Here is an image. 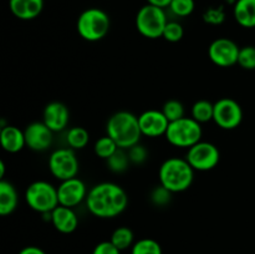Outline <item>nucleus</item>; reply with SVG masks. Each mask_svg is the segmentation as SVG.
I'll list each match as a JSON object with an SVG mask.
<instances>
[{
	"mask_svg": "<svg viewBox=\"0 0 255 254\" xmlns=\"http://www.w3.org/2000/svg\"><path fill=\"white\" fill-rule=\"evenodd\" d=\"M10 11L20 20H32L39 16L44 0H9Z\"/></svg>",
	"mask_w": 255,
	"mask_h": 254,
	"instance_id": "nucleus-17",
	"label": "nucleus"
},
{
	"mask_svg": "<svg viewBox=\"0 0 255 254\" xmlns=\"http://www.w3.org/2000/svg\"><path fill=\"white\" fill-rule=\"evenodd\" d=\"M92 254H121V251L117 249L116 247L111 243V241H106L97 244L94 248Z\"/></svg>",
	"mask_w": 255,
	"mask_h": 254,
	"instance_id": "nucleus-34",
	"label": "nucleus"
},
{
	"mask_svg": "<svg viewBox=\"0 0 255 254\" xmlns=\"http://www.w3.org/2000/svg\"><path fill=\"white\" fill-rule=\"evenodd\" d=\"M194 6H196L194 0H172L168 7L174 15L179 17H184L193 12Z\"/></svg>",
	"mask_w": 255,
	"mask_h": 254,
	"instance_id": "nucleus-28",
	"label": "nucleus"
},
{
	"mask_svg": "<svg viewBox=\"0 0 255 254\" xmlns=\"http://www.w3.org/2000/svg\"><path fill=\"white\" fill-rule=\"evenodd\" d=\"M171 1H172V0H147V2H148V4L154 5V6L162 7V9L169 6Z\"/></svg>",
	"mask_w": 255,
	"mask_h": 254,
	"instance_id": "nucleus-36",
	"label": "nucleus"
},
{
	"mask_svg": "<svg viewBox=\"0 0 255 254\" xmlns=\"http://www.w3.org/2000/svg\"><path fill=\"white\" fill-rule=\"evenodd\" d=\"M70 111L67 106L62 102L54 101L45 106L42 112V122L51 129L52 132L64 131L69 125Z\"/></svg>",
	"mask_w": 255,
	"mask_h": 254,
	"instance_id": "nucleus-15",
	"label": "nucleus"
},
{
	"mask_svg": "<svg viewBox=\"0 0 255 254\" xmlns=\"http://www.w3.org/2000/svg\"><path fill=\"white\" fill-rule=\"evenodd\" d=\"M119 149V146L116 144V142L111 138L110 136H102L95 142L94 151L96 153L97 157L102 159H107L115 153V152Z\"/></svg>",
	"mask_w": 255,
	"mask_h": 254,
	"instance_id": "nucleus-25",
	"label": "nucleus"
},
{
	"mask_svg": "<svg viewBox=\"0 0 255 254\" xmlns=\"http://www.w3.org/2000/svg\"><path fill=\"white\" fill-rule=\"evenodd\" d=\"M19 254H46V253H45L41 248H39V247L29 246L22 248L21 251L19 252Z\"/></svg>",
	"mask_w": 255,
	"mask_h": 254,
	"instance_id": "nucleus-35",
	"label": "nucleus"
},
{
	"mask_svg": "<svg viewBox=\"0 0 255 254\" xmlns=\"http://www.w3.org/2000/svg\"><path fill=\"white\" fill-rule=\"evenodd\" d=\"M139 128L142 136L159 137L164 136L168 128L169 121L159 110H147L138 116Z\"/></svg>",
	"mask_w": 255,
	"mask_h": 254,
	"instance_id": "nucleus-14",
	"label": "nucleus"
},
{
	"mask_svg": "<svg viewBox=\"0 0 255 254\" xmlns=\"http://www.w3.org/2000/svg\"><path fill=\"white\" fill-rule=\"evenodd\" d=\"M126 151L127 149L119 148L110 158L106 159L110 171H112L114 173H122L128 169L131 161H129L128 152Z\"/></svg>",
	"mask_w": 255,
	"mask_h": 254,
	"instance_id": "nucleus-24",
	"label": "nucleus"
},
{
	"mask_svg": "<svg viewBox=\"0 0 255 254\" xmlns=\"http://www.w3.org/2000/svg\"><path fill=\"white\" fill-rule=\"evenodd\" d=\"M85 202L92 216L109 219L124 213L128 204V197L119 184L101 182L90 189Z\"/></svg>",
	"mask_w": 255,
	"mask_h": 254,
	"instance_id": "nucleus-1",
	"label": "nucleus"
},
{
	"mask_svg": "<svg viewBox=\"0 0 255 254\" xmlns=\"http://www.w3.org/2000/svg\"><path fill=\"white\" fill-rule=\"evenodd\" d=\"M233 14L241 26L247 29L255 27V0H237Z\"/></svg>",
	"mask_w": 255,
	"mask_h": 254,
	"instance_id": "nucleus-19",
	"label": "nucleus"
},
{
	"mask_svg": "<svg viewBox=\"0 0 255 254\" xmlns=\"http://www.w3.org/2000/svg\"><path fill=\"white\" fill-rule=\"evenodd\" d=\"M204 21L212 25L222 24L226 19V12H224L223 6L221 7H211L203 14Z\"/></svg>",
	"mask_w": 255,
	"mask_h": 254,
	"instance_id": "nucleus-33",
	"label": "nucleus"
},
{
	"mask_svg": "<svg viewBox=\"0 0 255 254\" xmlns=\"http://www.w3.org/2000/svg\"><path fill=\"white\" fill-rule=\"evenodd\" d=\"M110 241L121 252L126 251V249H128L129 247H132L134 244L133 232L128 227H119V228H116L114 231Z\"/></svg>",
	"mask_w": 255,
	"mask_h": 254,
	"instance_id": "nucleus-23",
	"label": "nucleus"
},
{
	"mask_svg": "<svg viewBox=\"0 0 255 254\" xmlns=\"http://www.w3.org/2000/svg\"><path fill=\"white\" fill-rule=\"evenodd\" d=\"M227 2H231V4H236L237 2V0H226Z\"/></svg>",
	"mask_w": 255,
	"mask_h": 254,
	"instance_id": "nucleus-38",
	"label": "nucleus"
},
{
	"mask_svg": "<svg viewBox=\"0 0 255 254\" xmlns=\"http://www.w3.org/2000/svg\"><path fill=\"white\" fill-rule=\"evenodd\" d=\"M131 254H163V252L158 242L151 238H143L131 247Z\"/></svg>",
	"mask_w": 255,
	"mask_h": 254,
	"instance_id": "nucleus-26",
	"label": "nucleus"
},
{
	"mask_svg": "<svg viewBox=\"0 0 255 254\" xmlns=\"http://www.w3.org/2000/svg\"><path fill=\"white\" fill-rule=\"evenodd\" d=\"M50 173L59 181L77 177L80 169L79 159L72 148L55 149L49 157Z\"/></svg>",
	"mask_w": 255,
	"mask_h": 254,
	"instance_id": "nucleus-8",
	"label": "nucleus"
},
{
	"mask_svg": "<svg viewBox=\"0 0 255 254\" xmlns=\"http://www.w3.org/2000/svg\"><path fill=\"white\" fill-rule=\"evenodd\" d=\"M184 35L183 26H182L179 22L177 21H168L167 22L166 27H164V31L162 37H163L166 41L169 42H178L179 40H182Z\"/></svg>",
	"mask_w": 255,
	"mask_h": 254,
	"instance_id": "nucleus-30",
	"label": "nucleus"
},
{
	"mask_svg": "<svg viewBox=\"0 0 255 254\" xmlns=\"http://www.w3.org/2000/svg\"><path fill=\"white\" fill-rule=\"evenodd\" d=\"M159 184L172 193L184 192L192 186L194 169L186 158L169 157L159 167Z\"/></svg>",
	"mask_w": 255,
	"mask_h": 254,
	"instance_id": "nucleus-3",
	"label": "nucleus"
},
{
	"mask_svg": "<svg viewBox=\"0 0 255 254\" xmlns=\"http://www.w3.org/2000/svg\"><path fill=\"white\" fill-rule=\"evenodd\" d=\"M239 51L241 49L238 45L227 37L216 39L208 47L209 59L219 67H229L238 64Z\"/></svg>",
	"mask_w": 255,
	"mask_h": 254,
	"instance_id": "nucleus-11",
	"label": "nucleus"
},
{
	"mask_svg": "<svg viewBox=\"0 0 255 254\" xmlns=\"http://www.w3.org/2000/svg\"><path fill=\"white\" fill-rule=\"evenodd\" d=\"M186 159L194 171L207 172L217 167L221 159V152L216 144L211 142L199 141L188 148Z\"/></svg>",
	"mask_w": 255,
	"mask_h": 254,
	"instance_id": "nucleus-9",
	"label": "nucleus"
},
{
	"mask_svg": "<svg viewBox=\"0 0 255 254\" xmlns=\"http://www.w3.org/2000/svg\"><path fill=\"white\" fill-rule=\"evenodd\" d=\"M17 192L10 182L0 181V214L9 216L17 207Z\"/></svg>",
	"mask_w": 255,
	"mask_h": 254,
	"instance_id": "nucleus-20",
	"label": "nucleus"
},
{
	"mask_svg": "<svg viewBox=\"0 0 255 254\" xmlns=\"http://www.w3.org/2000/svg\"><path fill=\"white\" fill-rule=\"evenodd\" d=\"M238 65L244 70H255V46L242 47L238 56Z\"/></svg>",
	"mask_w": 255,
	"mask_h": 254,
	"instance_id": "nucleus-29",
	"label": "nucleus"
},
{
	"mask_svg": "<svg viewBox=\"0 0 255 254\" xmlns=\"http://www.w3.org/2000/svg\"><path fill=\"white\" fill-rule=\"evenodd\" d=\"M90 141V134L86 128L80 126L71 127L66 133V142L70 148L82 149L87 146Z\"/></svg>",
	"mask_w": 255,
	"mask_h": 254,
	"instance_id": "nucleus-21",
	"label": "nucleus"
},
{
	"mask_svg": "<svg viewBox=\"0 0 255 254\" xmlns=\"http://www.w3.org/2000/svg\"><path fill=\"white\" fill-rule=\"evenodd\" d=\"M106 134L116 142L119 148L129 149L139 143L142 137L138 116L128 111L116 112L107 121Z\"/></svg>",
	"mask_w": 255,
	"mask_h": 254,
	"instance_id": "nucleus-2",
	"label": "nucleus"
},
{
	"mask_svg": "<svg viewBox=\"0 0 255 254\" xmlns=\"http://www.w3.org/2000/svg\"><path fill=\"white\" fill-rule=\"evenodd\" d=\"M167 22L168 20L164 10L151 4L142 6L136 15L137 30L142 36L148 39L162 37Z\"/></svg>",
	"mask_w": 255,
	"mask_h": 254,
	"instance_id": "nucleus-7",
	"label": "nucleus"
},
{
	"mask_svg": "<svg viewBox=\"0 0 255 254\" xmlns=\"http://www.w3.org/2000/svg\"><path fill=\"white\" fill-rule=\"evenodd\" d=\"M128 152V157L131 163L133 164H142L147 161V157H148V151L144 146L137 143L133 147H131L129 149H127Z\"/></svg>",
	"mask_w": 255,
	"mask_h": 254,
	"instance_id": "nucleus-32",
	"label": "nucleus"
},
{
	"mask_svg": "<svg viewBox=\"0 0 255 254\" xmlns=\"http://www.w3.org/2000/svg\"><path fill=\"white\" fill-rule=\"evenodd\" d=\"M191 114L192 119H194L199 124L213 121L214 104L207 101V100H199V101L194 102V105L192 106Z\"/></svg>",
	"mask_w": 255,
	"mask_h": 254,
	"instance_id": "nucleus-22",
	"label": "nucleus"
},
{
	"mask_svg": "<svg viewBox=\"0 0 255 254\" xmlns=\"http://www.w3.org/2000/svg\"><path fill=\"white\" fill-rule=\"evenodd\" d=\"M51 223L60 233L70 234L76 231L79 226V218L74 209L59 204L51 212Z\"/></svg>",
	"mask_w": 255,
	"mask_h": 254,
	"instance_id": "nucleus-16",
	"label": "nucleus"
},
{
	"mask_svg": "<svg viewBox=\"0 0 255 254\" xmlns=\"http://www.w3.org/2000/svg\"><path fill=\"white\" fill-rule=\"evenodd\" d=\"M111 21L104 10L90 7L84 10L77 19V32L84 40L90 42L100 41L110 31Z\"/></svg>",
	"mask_w": 255,
	"mask_h": 254,
	"instance_id": "nucleus-4",
	"label": "nucleus"
},
{
	"mask_svg": "<svg viewBox=\"0 0 255 254\" xmlns=\"http://www.w3.org/2000/svg\"><path fill=\"white\" fill-rule=\"evenodd\" d=\"M4 176H5V163L4 161L0 162V178L4 179Z\"/></svg>",
	"mask_w": 255,
	"mask_h": 254,
	"instance_id": "nucleus-37",
	"label": "nucleus"
},
{
	"mask_svg": "<svg viewBox=\"0 0 255 254\" xmlns=\"http://www.w3.org/2000/svg\"><path fill=\"white\" fill-rule=\"evenodd\" d=\"M202 126L192 117H182L177 121L169 122L164 137L174 147L191 148L199 141H202Z\"/></svg>",
	"mask_w": 255,
	"mask_h": 254,
	"instance_id": "nucleus-5",
	"label": "nucleus"
},
{
	"mask_svg": "<svg viewBox=\"0 0 255 254\" xmlns=\"http://www.w3.org/2000/svg\"><path fill=\"white\" fill-rule=\"evenodd\" d=\"M0 141H1L2 149L9 153H17L26 146L24 131L11 125L2 127L0 131Z\"/></svg>",
	"mask_w": 255,
	"mask_h": 254,
	"instance_id": "nucleus-18",
	"label": "nucleus"
},
{
	"mask_svg": "<svg viewBox=\"0 0 255 254\" xmlns=\"http://www.w3.org/2000/svg\"><path fill=\"white\" fill-rule=\"evenodd\" d=\"M161 111L163 112L169 122L177 121V120L184 117V106L178 100H168L163 105Z\"/></svg>",
	"mask_w": 255,
	"mask_h": 254,
	"instance_id": "nucleus-27",
	"label": "nucleus"
},
{
	"mask_svg": "<svg viewBox=\"0 0 255 254\" xmlns=\"http://www.w3.org/2000/svg\"><path fill=\"white\" fill-rule=\"evenodd\" d=\"M25 202L39 213H49L59 206L57 188L46 181H35L25 191Z\"/></svg>",
	"mask_w": 255,
	"mask_h": 254,
	"instance_id": "nucleus-6",
	"label": "nucleus"
},
{
	"mask_svg": "<svg viewBox=\"0 0 255 254\" xmlns=\"http://www.w3.org/2000/svg\"><path fill=\"white\" fill-rule=\"evenodd\" d=\"M213 121L223 129H234L243 121L242 106L233 99L224 97L214 104Z\"/></svg>",
	"mask_w": 255,
	"mask_h": 254,
	"instance_id": "nucleus-10",
	"label": "nucleus"
},
{
	"mask_svg": "<svg viewBox=\"0 0 255 254\" xmlns=\"http://www.w3.org/2000/svg\"><path fill=\"white\" fill-rule=\"evenodd\" d=\"M151 202L157 207H166L167 204L171 202L172 199V192L168 191L167 188H164L162 184L157 186L156 188L152 189L151 192Z\"/></svg>",
	"mask_w": 255,
	"mask_h": 254,
	"instance_id": "nucleus-31",
	"label": "nucleus"
},
{
	"mask_svg": "<svg viewBox=\"0 0 255 254\" xmlns=\"http://www.w3.org/2000/svg\"><path fill=\"white\" fill-rule=\"evenodd\" d=\"M87 193L89 192H87L86 184L77 177L62 181L57 187L59 204L64 207H70V208H74L86 201Z\"/></svg>",
	"mask_w": 255,
	"mask_h": 254,
	"instance_id": "nucleus-12",
	"label": "nucleus"
},
{
	"mask_svg": "<svg viewBox=\"0 0 255 254\" xmlns=\"http://www.w3.org/2000/svg\"><path fill=\"white\" fill-rule=\"evenodd\" d=\"M25 142L30 149L44 152L49 149L54 139V132L44 122H32L25 128Z\"/></svg>",
	"mask_w": 255,
	"mask_h": 254,
	"instance_id": "nucleus-13",
	"label": "nucleus"
}]
</instances>
